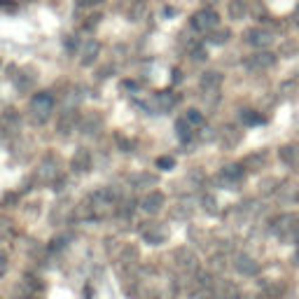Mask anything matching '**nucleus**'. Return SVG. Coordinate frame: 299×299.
<instances>
[{
	"label": "nucleus",
	"mask_w": 299,
	"mask_h": 299,
	"mask_svg": "<svg viewBox=\"0 0 299 299\" xmlns=\"http://www.w3.org/2000/svg\"><path fill=\"white\" fill-rule=\"evenodd\" d=\"M199 204H201V208H204L208 215H218L220 206H218V199H215V194H211V192H204V194H201V199H199Z\"/></svg>",
	"instance_id": "obj_29"
},
{
	"label": "nucleus",
	"mask_w": 299,
	"mask_h": 299,
	"mask_svg": "<svg viewBox=\"0 0 299 299\" xmlns=\"http://www.w3.org/2000/svg\"><path fill=\"white\" fill-rule=\"evenodd\" d=\"M70 169H73L75 173H87V171H91V152H89L87 147H77L73 159H70Z\"/></svg>",
	"instance_id": "obj_19"
},
{
	"label": "nucleus",
	"mask_w": 299,
	"mask_h": 299,
	"mask_svg": "<svg viewBox=\"0 0 299 299\" xmlns=\"http://www.w3.org/2000/svg\"><path fill=\"white\" fill-rule=\"evenodd\" d=\"M19 201V194L17 192H5L3 197H0V208H14Z\"/></svg>",
	"instance_id": "obj_37"
},
{
	"label": "nucleus",
	"mask_w": 299,
	"mask_h": 299,
	"mask_svg": "<svg viewBox=\"0 0 299 299\" xmlns=\"http://www.w3.org/2000/svg\"><path fill=\"white\" fill-rule=\"evenodd\" d=\"M245 166L243 164H227L222 171H220V183L227 187V190H234L241 180L245 178Z\"/></svg>",
	"instance_id": "obj_8"
},
{
	"label": "nucleus",
	"mask_w": 299,
	"mask_h": 299,
	"mask_svg": "<svg viewBox=\"0 0 299 299\" xmlns=\"http://www.w3.org/2000/svg\"><path fill=\"white\" fill-rule=\"evenodd\" d=\"M218 140L224 150H234L241 140H243V131L238 129V126H234V124H224L218 133Z\"/></svg>",
	"instance_id": "obj_13"
},
{
	"label": "nucleus",
	"mask_w": 299,
	"mask_h": 299,
	"mask_svg": "<svg viewBox=\"0 0 299 299\" xmlns=\"http://www.w3.org/2000/svg\"><path fill=\"white\" fill-rule=\"evenodd\" d=\"M192 61H197V63L208 61V52H206L204 47H194L192 49Z\"/></svg>",
	"instance_id": "obj_42"
},
{
	"label": "nucleus",
	"mask_w": 299,
	"mask_h": 299,
	"mask_svg": "<svg viewBox=\"0 0 299 299\" xmlns=\"http://www.w3.org/2000/svg\"><path fill=\"white\" fill-rule=\"evenodd\" d=\"M211 269L213 271H222V269H227V257H224V255H213L211 257Z\"/></svg>",
	"instance_id": "obj_40"
},
{
	"label": "nucleus",
	"mask_w": 299,
	"mask_h": 299,
	"mask_svg": "<svg viewBox=\"0 0 299 299\" xmlns=\"http://www.w3.org/2000/svg\"><path fill=\"white\" fill-rule=\"evenodd\" d=\"M80 124H82V117L80 112L75 108H68V110H63V115L59 117V122H56V131H59V136H73L75 131L80 129Z\"/></svg>",
	"instance_id": "obj_6"
},
{
	"label": "nucleus",
	"mask_w": 299,
	"mask_h": 299,
	"mask_svg": "<svg viewBox=\"0 0 299 299\" xmlns=\"http://www.w3.org/2000/svg\"><path fill=\"white\" fill-rule=\"evenodd\" d=\"M280 204H287V201H299V185H283L276 190Z\"/></svg>",
	"instance_id": "obj_28"
},
{
	"label": "nucleus",
	"mask_w": 299,
	"mask_h": 299,
	"mask_svg": "<svg viewBox=\"0 0 299 299\" xmlns=\"http://www.w3.org/2000/svg\"><path fill=\"white\" fill-rule=\"evenodd\" d=\"M194 290L192 292H197V290H215V276L211 271H194Z\"/></svg>",
	"instance_id": "obj_25"
},
{
	"label": "nucleus",
	"mask_w": 299,
	"mask_h": 299,
	"mask_svg": "<svg viewBox=\"0 0 299 299\" xmlns=\"http://www.w3.org/2000/svg\"><path fill=\"white\" fill-rule=\"evenodd\" d=\"M73 220H75V222H91V220H96V211H94L91 199L80 201V204L75 206V208H73Z\"/></svg>",
	"instance_id": "obj_23"
},
{
	"label": "nucleus",
	"mask_w": 299,
	"mask_h": 299,
	"mask_svg": "<svg viewBox=\"0 0 299 299\" xmlns=\"http://www.w3.org/2000/svg\"><path fill=\"white\" fill-rule=\"evenodd\" d=\"M52 110H54V94L52 91H38L31 96V117L35 124L47 122Z\"/></svg>",
	"instance_id": "obj_2"
},
{
	"label": "nucleus",
	"mask_w": 299,
	"mask_h": 299,
	"mask_svg": "<svg viewBox=\"0 0 299 299\" xmlns=\"http://www.w3.org/2000/svg\"><path fill=\"white\" fill-rule=\"evenodd\" d=\"M164 204H166V197H164V192H159V190L147 192V194L140 199V208H143L147 215H157V213L164 208Z\"/></svg>",
	"instance_id": "obj_16"
},
{
	"label": "nucleus",
	"mask_w": 299,
	"mask_h": 299,
	"mask_svg": "<svg viewBox=\"0 0 299 299\" xmlns=\"http://www.w3.org/2000/svg\"><path fill=\"white\" fill-rule=\"evenodd\" d=\"M180 103V96L173 91V89H164V91H157L155 98H152V108L155 112H169Z\"/></svg>",
	"instance_id": "obj_12"
},
{
	"label": "nucleus",
	"mask_w": 299,
	"mask_h": 299,
	"mask_svg": "<svg viewBox=\"0 0 299 299\" xmlns=\"http://www.w3.org/2000/svg\"><path fill=\"white\" fill-rule=\"evenodd\" d=\"M185 119H187V122H190L192 124V126H194V129H201V126H204V124H206V119H204V115H201V112H199V110L197 108H190V110H187V112H185Z\"/></svg>",
	"instance_id": "obj_33"
},
{
	"label": "nucleus",
	"mask_w": 299,
	"mask_h": 299,
	"mask_svg": "<svg viewBox=\"0 0 299 299\" xmlns=\"http://www.w3.org/2000/svg\"><path fill=\"white\" fill-rule=\"evenodd\" d=\"M117 262H119V269H136L140 264V250L133 243L122 245L119 255H117Z\"/></svg>",
	"instance_id": "obj_14"
},
{
	"label": "nucleus",
	"mask_w": 299,
	"mask_h": 299,
	"mask_svg": "<svg viewBox=\"0 0 299 299\" xmlns=\"http://www.w3.org/2000/svg\"><path fill=\"white\" fill-rule=\"evenodd\" d=\"M21 126V117L14 108H5L0 115V129L5 131V136H14Z\"/></svg>",
	"instance_id": "obj_17"
},
{
	"label": "nucleus",
	"mask_w": 299,
	"mask_h": 299,
	"mask_svg": "<svg viewBox=\"0 0 299 299\" xmlns=\"http://www.w3.org/2000/svg\"><path fill=\"white\" fill-rule=\"evenodd\" d=\"M278 157L283 159V164L290 166V169H299V145L297 143L283 145V147L278 150Z\"/></svg>",
	"instance_id": "obj_24"
},
{
	"label": "nucleus",
	"mask_w": 299,
	"mask_h": 299,
	"mask_svg": "<svg viewBox=\"0 0 299 299\" xmlns=\"http://www.w3.org/2000/svg\"><path fill=\"white\" fill-rule=\"evenodd\" d=\"M140 238L150 245H162L171 238V229H169V224H162V222H143Z\"/></svg>",
	"instance_id": "obj_5"
},
{
	"label": "nucleus",
	"mask_w": 299,
	"mask_h": 299,
	"mask_svg": "<svg viewBox=\"0 0 299 299\" xmlns=\"http://www.w3.org/2000/svg\"><path fill=\"white\" fill-rule=\"evenodd\" d=\"M192 208L187 201H180V204H176L173 208H171V218L173 220H180V222H185V220H190V215H192Z\"/></svg>",
	"instance_id": "obj_30"
},
{
	"label": "nucleus",
	"mask_w": 299,
	"mask_h": 299,
	"mask_svg": "<svg viewBox=\"0 0 299 299\" xmlns=\"http://www.w3.org/2000/svg\"><path fill=\"white\" fill-rule=\"evenodd\" d=\"M117 145H119L124 152H133V140H129L126 136H117Z\"/></svg>",
	"instance_id": "obj_44"
},
{
	"label": "nucleus",
	"mask_w": 299,
	"mask_h": 299,
	"mask_svg": "<svg viewBox=\"0 0 299 299\" xmlns=\"http://www.w3.org/2000/svg\"><path fill=\"white\" fill-rule=\"evenodd\" d=\"M278 185H280L278 178H266V180H262V185H259V192H262L264 197H269V194H276Z\"/></svg>",
	"instance_id": "obj_36"
},
{
	"label": "nucleus",
	"mask_w": 299,
	"mask_h": 299,
	"mask_svg": "<svg viewBox=\"0 0 299 299\" xmlns=\"http://www.w3.org/2000/svg\"><path fill=\"white\" fill-rule=\"evenodd\" d=\"M63 47L68 49V52H75V49H77V38H75V35H66V38H63Z\"/></svg>",
	"instance_id": "obj_45"
},
{
	"label": "nucleus",
	"mask_w": 299,
	"mask_h": 299,
	"mask_svg": "<svg viewBox=\"0 0 299 299\" xmlns=\"http://www.w3.org/2000/svg\"><path fill=\"white\" fill-rule=\"evenodd\" d=\"M66 245H68V236H56V238H52V241H49L47 248L52 252H56V250H63Z\"/></svg>",
	"instance_id": "obj_39"
},
{
	"label": "nucleus",
	"mask_w": 299,
	"mask_h": 299,
	"mask_svg": "<svg viewBox=\"0 0 299 299\" xmlns=\"http://www.w3.org/2000/svg\"><path fill=\"white\" fill-rule=\"evenodd\" d=\"M222 73H218V70H206L201 77H199V87H201V91H204V96H213L218 94L220 87H222Z\"/></svg>",
	"instance_id": "obj_15"
},
{
	"label": "nucleus",
	"mask_w": 299,
	"mask_h": 299,
	"mask_svg": "<svg viewBox=\"0 0 299 299\" xmlns=\"http://www.w3.org/2000/svg\"><path fill=\"white\" fill-rule=\"evenodd\" d=\"M264 292L269 297H280L285 292V283L283 280H271V283H264Z\"/></svg>",
	"instance_id": "obj_35"
},
{
	"label": "nucleus",
	"mask_w": 299,
	"mask_h": 299,
	"mask_svg": "<svg viewBox=\"0 0 299 299\" xmlns=\"http://www.w3.org/2000/svg\"><path fill=\"white\" fill-rule=\"evenodd\" d=\"M297 262H299V250H297Z\"/></svg>",
	"instance_id": "obj_53"
},
{
	"label": "nucleus",
	"mask_w": 299,
	"mask_h": 299,
	"mask_svg": "<svg viewBox=\"0 0 299 299\" xmlns=\"http://www.w3.org/2000/svg\"><path fill=\"white\" fill-rule=\"evenodd\" d=\"M176 136H178L180 143H190L192 138L197 136V129H194V126H192L185 117H180V119L176 122Z\"/></svg>",
	"instance_id": "obj_26"
},
{
	"label": "nucleus",
	"mask_w": 299,
	"mask_h": 299,
	"mask_svg": "<svg viewBox=\"0 0 299 299\" xmlns=\"http://www.w3.org/2000/svg\"><path fill=\"white\" fill-rule=\"evenodd\" d=\"M292 24L299 28V7H297V10H294V14H292Z\"/></svg>",
	"instance_id": "obj_50"
},
{
	"label": "nucleus",
	"mask_w": 299,
	"mask_h": 299,
	"mask_svg": "<svg viewBox=\"0 0 299 299\" xmlns=\"http://www.w3.org/2000/svg\"><path fill=\"white\" fill-rule=\"evenodd\" d=\"M190 26L192 31H197V33H211L215 28L220 26V14L213 10V7L206 5L204 10H197V12L190 17Z\"/></svg>",
	"instance_id": "obj_3"
},
{
	"label": "nucleus",
	"mask_w": 299,
	"mask_h": 299,
	"mask_svg": "<svg viewBox=\"0 0 299 299\" xmlns=\"http://www.w3.org/2000/svg\"><path fill=\"white\" fill-rule=\"evenodd\" d=\"M204 5H215V3H220V0H201Z\"/></svg>",
	"instance_id": "obj_52"
},
{
	"label": "nucleus",
	"mask_w": 299,
	"mask_h": 299,
	"mask_svg": "<svg viewBox=\"0 0 299 299\" xmlns=\"http://www.w3.org/2000/svg\"><path fill=\"white\" fill-rule=\"evenodd\" d=\"M98 56H101V42L98 40H87L84 42V47H82V56H80V63L82 66H94L98 61Z\"/></svg>",
	"instance_id": "obj_20"
},
{
	"label": "nucleus",
	"mask_w": 299,
	"mask_h": 299,
	"mask_svg": "<svg viewBox=\"0 0 299 299\" xmlns=\"http://www.w3.org/2000/svg\"><path fill=\"white\" fill-rule=\"evenodd\" d=\"M101 19H103L101 14H91V17H89V21H84L82 26H84V31H94V28L98 26V21H101Z\"/></svg>",
	"instance_id": "obj_43"
},
{
	"label": "nucleus",
	"mask_w": 299,
	"mask_h": 299,
	"mask_svg": "<svg viewBox=\"0 0 299 299\" xmlns=\"http://www.w3.org/2000/svg\"><path fill=\"white\" fill-rule=\"evenodd\" d=\"M294 52H297V45H294V42H285V45L280 47V54H290V56H292Z\"/></svg>",
	"instance_id": "obj_47"
},
{
	"label": "nucleus",
	"mask_w": 299,
	"mask_h": 299,
	"mask_svg": "<svg viewBox=\"0 0 299 299\" xmlns=\"http://www.w3.org/2000/svg\"><path fill=\"white\" fill-rule=\"evenodd\" d=\"M131 187H136V190H140V187H155L157 185V176L155 173H136V176L129 178Z\"/></svg>",
	"instance_id": "obj_27"
},
{
	"label": "nucleus",
	"mask_w": 299,
	"mask_h": 299,
	"mask_svg": "<svg viewBox=\"0 0 299 299\" xmlns=\"http://www.w3.org/2000/svg\"><path fill=\"white\" fill-rule=\"evenodd\" d=\"M26 285L31 287V290H42V283H38V278H33V276H31V278H26Z\"/></svg>",
	"instance_id": "obj_48"
},
{
	"label": "nucleus",
	"mask_w": 299,
	"mask_h": 299,
	"mask_svg": "<svg viewBox=\"0 0 299 299\" xmlns=\"http://www.w3.org/2000/svg\"><path fill=\"white\" fill-rule=\"evenodd\" d=\"M0 236H14V224L5 218H0Z\"/></svg>",
	"instance_id": "obj_41"
},
{
	"label": "nucleus",
	"mask_w": 299,
	"mask_h": 299,
	"mask_svg": "<svg viewBox=\"0 0 299 299\" xmlns=\"http://www.w3.org/2000/svg\"><path fill=\"white\" fill-rule=\"evenodd\" d=\"M229 38H231V31L229 28H215V31H211V35H208V42H211V45H227V42H229Z\"/></svg>",
	"instance_id": "obj_31"
},
{
	"label": "nucleus",
	"mask_w": 299,
	"mask_h": 299,
	"mask_svg": "<svg viewBox=\"0 0 299 299\" xmlns=\"http://www.w3.org/2000/svg\"><path fill=\"white\" fill-rule=\"evenodd\" d=\"M276 61H278V54L266 52V49H259V52H255V54L245 56L243 66H245V70H250V73H264V70L273 68Z\"/></svg>",
	"instance_id": "obj_4"
},
{
	"label": "nucleus",
	"mask_w": 299,
	"mask_h": 299,
	"mask_svg": "<svg viewBox=\"0 0 299 299\" xmlns=\"http://www.w3.org/2000/svg\"><path fill=\"white\" fill-rule=\"evenodd\" d=\"M80 131L84 136H98L103 131V117L98 112H89V115L82 117V124H80Z\"/></svg>",
	"instance_id": "obj_18"
},
{
	"label": "nucleus",
	"mask_w": 299,
	"mask_h": 299,
	"mask_svg": "<svg viewBox=\"0 0 299 299\" xmlns=\"http://www.w3.org/2000/svg\"><path fill=\"white\" fill-rule=\"evenodd\" d=\"M183 80V73L180 70H173V82H180Z\"/></svg>",
	"instance_id": "obj_51"
},
{
	"label": "nucleus",
	"mask_w": 299,
	"mask_h": 299,
	"mask_svg": "<svg viewBox=\"0 0 299 299\" xmlns=\"http://www.w3.org/2000/svg\"><path fill=\"white\" fill-rule=\"evenodd\" d=\"M56 178H61L59 164H56L54 157H47V159L40 164V169L35 171V180H38L40 185H54Z\"/></svg>",
	"instance_id": "obj_9"
},
{
	"label": "nucleus",
	"mask_w": 299,
	"mask_h": 299,
	"mask_svg": "<svg viewBox=\"0 0 299 299\" xmlns=\"http://www.w3.org/2000/svg\"><path fill=\"white\" fill-rule=\"evenodd\" d=\"M98 3H103V0H77V7H94Z\"/></svg>",
	"instance_id": "obj_49"
},
{
	"label": "nucleus",
	"mask_w": 299,
	"mask_h": 299,
	"mask_svg": "<svg viewBox=\"0 0 299 299\" xmlns=\"http://www.w3.org/2000/svg\"><path fill=\"white\" fill-rule=\"evenodd\" d=\"M266 164H269V150H255L243 159V166L248 171H262L266 169Z\"/></svg>",
	"instance_id": "obj_21"
},
{
	"label": "nucleus",
	"mask_w": 299,
	"mask_h": 299,
	"mask_svg": "<svg viewBox=\"0 0 299 299\" xmlns=\"http://www.w3.org/2000/svg\"><path fill=\"white\" fill-rule=\"evenodd\" d=\"M245 12H248V5H245V0H231L229 3V17L234 21L243 19Z\"/></svg>",
	"instance_id": "obj_32"
},
{
	"label": "nucleus",
	"mask_w": 299,
	"mask_h": 299,
	"mask_svg": "<svg viewBox=\"0 0 299 299\" xmlns=\"http://www.w3.org/2000/svg\"><path fill=\"white\" fill-rule=\"evenodd\" d=\"M176 264H178V269H180V271H185V273H194V271H199L197 252L192 250V248H187V245L178 248V250H176Z\"/></svg>",
	"instance_id": "obj_11"
},
{
	"label": "nucleus",
	"mask_w": 299,
	"mask_h": 299,
	"mask_svg": "<svg viewBox=\"0 0 299 299\" xmlns=\"http://www.w3.org/2000/svg\"><path fill=\"white\" fill-rule=\"evenodd\" d=\"M12 82H14V87H17V91L28 94V91L33 89V84H35V75H33V70L24 68V70H19L17 75H12Z\"/></svg>",
	"instance_id": "obj_22"
},
{
	"label": "nucleus",
	"mask_w": 299,
	"mask_h": 299,
	"mask_svg": "<svg viewBox=\"0 0 299 299\" xmlns=\"http://www.w3.org/2000/svg\"><path fill=\"white\" fill-rule=\"evenodd\" d=\"M271 234L278 236L283 243L299 241V218L294 213H280L271 220Z\"/></svg>",
	"instance_id": "obj_1"
},
{
	"label": "nucleus",
	"mask_w": 299,
	"mask_h": 299,
	"mask_svg": "<svg viewBox=\"0 0 299 299\" xmlns=\"http://www.w3.org/2000/svg\"><path fill=\"white\" fill-rule=\"evenodd\" d=\"M7 269H10V259H7V255L3 250H0V278L7 273Z\"/></svg>",
	"instance_id": "obj_46"
},
{
	"label": "nucleus",
	"mask_w": 299,
	"mask_h": 299,
	"mask_svg": "<svg viewBox=\"0 0 299 299\" xmlns=\"http://www.w3.org/2000/svg\"><path fill=\"white\" fill-rule=\"evenodd\" d=\"M243 40L248 42V45H252V47H257V49H266L273 42V33L271 31H266V28H262V26H255V28H248V31H245Z\"/></svg>",
	"instance_id": "obj_10"
},
{
	"label": "nucleus",
	"mask_w": 299,
	"mask_h": 299,
	"mask_svg": "<svg viewBox=\"0 0 299 299\" xmlns=\"http://www.w3.org/2000/svg\"><path fill=\"white\" fill-rule=\"evenodd\" d=\"M241 119H243L248 126H259V124L266 122L264 117L259 115V112H255V110H243V112H241Z\"/></svg>",
	"instance_id": "obj_34"
},
{
	"label": "nucleus",
	"mask_w": 299,
	"mask_h": 299,
	"mask_svg": "<svg viewBox=\"0 0 299 299\" xmlns=\"http://www.w3.org/2000/svg\"><path fill=\"white\" fill-rule=\"evenodd\" d=\"M157 169H162V171H171V169H176V159L173 157H157V162H155Z\"/></svg>",
	"instance_id": "obj_38"
},
{
	"label": "nucleus",
	"mask_w": 299,
	"mask_h": 299,
	"mask_svg": "<svg viewBox=\"0 0 299 299\" xmlns=\"http://www.w3.org/2000/svg\"><path fill=\"white\" fill-rule=\"evenodd\" d=\"M231 266H234V271L241 273V276H248V278H252V276H257L259 271H262V266H259V262L255 257H250V255H245V252H238V255H234V259H231Z\"/></svg>",
	"instance_id": "obj_7"
}]
</instances>
